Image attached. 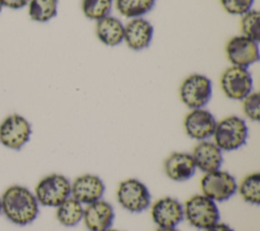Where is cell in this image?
<instances>
[{
	"instance_id": "obj_1",
	"label": "cell",
	"mask_w": 260,
	"mask_h": 231,
	"mask_svg": "<svg viewBox=\"0 0 260 231\" xmlns=\"http://www.w3.org/2000/svg\"><path fill=\"white\" fill-rule=\"evenodd\" d=\"M2 214L14 225L26 226L38 217L40 205L34 191L24 185L12 184L0 197Z\"/></svg>"
},
{
	"instance_id": "obj_2",
	"label": "cell",
	"mask_w": 260,
	"mask_h": 231,
	"mask_svg": "<svg viewBox=\"0 0 260 231\" xmlns=\"http://www.w3.org/2000/svg\"><path fill=\"white\" fill-rule=\"evenodd\" d=\"M248 136L246 121L238 115H229L216 123L212 139L222 152H233L246 144Z\"/></svg>"
},
{
	"instance_id": "obj_3",
	"label": "cell",
	"mask_w": 260,
	"mask_h": 231,
	"mask_svg": "<svg viewBox=\"0 0 260 231\" xmlns=\"http://www.w3.org/2000/svg\"><path fill=\"white\" fill-rule=\"evenodd\" d=\"M183 207L184 219L197 229L206 230L220 220L217 203L202 194L190 197Z\"/></svg>"
},
{
	"instance_id": "obj_4",
	"label": "cell",
	"mask_w": 260,
	"mask_h": 231,
	"mask_svg": "<svg viewBox=\"0 0 260 231\" xmlns=\"http://www.w3.org/2000/svg\"><path fill=\"white\" fill-rule=\"evenodd\" d=\"M34 195L40 206L56 208L71 196V181L60 173H51L41 178Z\"/></svg>"
},
{
	"instance_id": "obj_5",
	"label": "cell",
	"mask_w": 260,
	"mask_h": 231,
	"mask_svg": "<svg viewBox=\"0 0 260 231\" xmlns=\"http://www.w3.org/2000/svg\"><path fill=\"white\" fill-rule=\"evenodd\" d=\"M116 196L119 205L130 213H142L151 205V195L148 187L137 178L122 180L118 185Z\"/></svg>"
},
{
	"instance_id": "obj_6",
	"label": "cell",
	"mask_w": 260,
	"mask_h": 231,
	"mask_svg": "<svg viewBox=\"0 0 260 231\" xmlns=\"http://www.w3.org/2000/svg\"><path fill=\"white\" fill-rule=\"evenodd\" d=\"M179 95L190 109L205 107L212 97V81L200 73L190 74L182 81Z\"/></svg>"
},
{
	"instance_id": "obj_7",
	"label": "cell",
	"mask_w": 260,
	"mask_h": 231,
	"mask_svg": "<svg viewBox=\"0 0 260 231\" xmlns=\"http://www.w3.org/2000/svg\"><path fill=\"white\" fill-rule=\"evenodd\" d=\"M201 194L215 203L229 201L236 195L238 182L235 176L222 169L204 173L200 180Z\"/></svg>"
},
{
	"instance_id": "obj_8",
	"label": "cell",
	"mask_w": 260,
	"mask_h": 231,
	"mask_svg": "<svg viewBox=\"0 0 260 231\" xmlns=\"http://www.w3.org/2000/svg\"><path fill=\"white\" fill-rule=\"evenodd\" d=\"M30 123L19 113L8 114L0 123V143L11 150H20L30 139Z\"/></svg>"
},
{
	"instance_id": "obj_9",
	"label": "cell",
	"mask_w": 260,
	"mask_h": 231,
	"mask_svg": "<svg viewBox=\"0 0 260 231\" xmlns=\"http://www.w3.org/2000/svg\"><path fill=\"white\" fill-rule=\"evenodd\" d=\"M220 88L233 100H243L253 91V77L247 68L230 66L220 75Z\"/></svg>"
},
{
	"instance_id": "obj_10",
	"label": "cell",
	"mask_w": 260,
	"mask_h": 231,
	"mask_svg": "<svg viewBox=\"0 0 260 231\" xmlns=\"http://www.w3.org/2000/svg\"><path fill=\"white\" fill-rule=\"evenodd\" d=\"M225 54L232 66L248 69L259 61V43L242 34L236 35L226 43Z\"/></svg>"
},
{
	"instance_id": "obj_11",
	"label": "cell",
	"mask_w": 260,
	"mask_h": 231,
	"mask_svg": "<svg viewBox=\"0 0 260 231\" xmlns=\"http://www.w3.org/2000/svg\"><path fill=\"white\" fill-rule=\"evenodd\" d=\"M150 215L158 228H173L184 220V207L178 199L164 197L150 205Z\"/></svg>"
},
{
	"instance_id": "obj_12",
	"label": "cell",
	"mask_w": 260,
	"mask_h": 231,
	"mask_svg": "<svg viewBox=\"0 0 260 231\" xmlns=\"http://www.w3.org/2000/svg\"><path fill=\"white\" fill-rule=\"evenodd\" d=\"M216 119L208 109L195 108L191 109L184 119V129L188 137L198 142L212 138Z\"/></svg>"
},
{
	"instance_id": "obj_13",
	"label": "cell",
	"mask_w": 260,
	"mask_h": 231,
	"mask_svg": "<svg viewBox=\"0 0 260 231\" xmlns=\"http://www.w3.org/2000/svg\"><path fill=\"white\" fill-rule=\"evenodd\" d=\"M106 191L104 180L92 173H84L71 181V197L82 205L103 199Z\"/></svg>"
},
{
	"instance_id": "obj_14",
	"label": "cell",
	"mask_w": 260,
	"mask_h": 231,
	"mask_svg": "<svg viewBox=\"0 0 260 231\" xmlns=\"http://www.w3.org/2000/svg\"><path fill=\"white\" fill-rule=\"evenodd\" d=\"M114 220V207L104 199L84 207L82 222L88 231H106L112 228Z\"/></svg>"
},
{
	"instance_id": "obj_15",
	"label": "cell",
	"mask_w": 260,
	"mask_h": 231,
	"mask_svg": "<svg viewBox=\"0 0 260 231\" xmlns=\"http://www.w3.org/2000/svg\"><path fill=\"white\" fill-rule=\"evenodd\" d=\"M153 26L144 17L130 19L124 24V42L132 51H142L149 47L153 37Z\"/></svg>"
},
{
	"instance_id": "obj_16",
	"label": "cell",
	"mask_w": 260,
	"mask_h": 231,
	"mask_svg": "<svg viewBox=\"0 0 260 231\" xmlns=\"http://www.w3.org/2000/svg\"><path fill=\"white\" fill-rule=\"evenodd\" d=\"M196 166L191 153L173 152L164 162L165 174L173 181L184 182L196 173Z\"/></svg>"
},
{
	"instance_id": "obj_17",
	"label": "cell",
	"mask_w": 260,
	"mask_h": 231,
	"mask_svg": "<svg viewBox=\"0 0 260 231\" xmlns=\"http://www.w3.org/2000/svg\"><path fill=\"white\" fill-rule=\"evenodd\" d=\"M191 155L196 168L203 173L220 169L223 162L222 151L210 140L198 142Z\"/></svg>"
},
{
	"instance_id": "obj_18",
	"label": "cell",
	"mask_w": 260,
	"mask_h": 231,
	"mask_svg": "<svg viewBox=\"0 0 260 231\" xmlns=\"http://www.w3.org/2000/svg\"><path fill=\"white\" fill-rule=\"evenodd\" d=\"M95 34L105 46H119L124 42V24L119 18L108 15L96 21Z\"/></svg>"
},
{
	"instance_id": "obj_19",
	"label": "cell",
	"mask_w": 260,
	"mask_h": 231,
	"mask_svg": "<svg viewBox=\"0 0 260 231\" xmlns=\"http://www.w3.org/2000/svg\"><path fill=\"white\" fill-rule=\"evenodd\" d=\"M83 205L71 196L56 207V219L65 227H74L82 221Z\"/></svg>"
},
{
	"instance_id": "obj_20",
	"label": "cell",
	"mask_w": 260,
	"mask_h": 231,
	"mask_svg": "<svg viewBox=\"0 0 260 231\" xmlns=\"http://www.w3.org/2000/svg\"><path fill=\"white\" fill-rule=\"evenodd\" d=\"M59 0H29L27 13L32 21L45 23L53 19L58 13Z\"/></svg>"
},
{
	"instance_id": "obj_21",
	"label": "cell",
	"mask_w": 260,
	"mask_h": 231,
	"mask_svg": "<svg viewBox=\"0 0 260 231\" xmlns=\"http://www.w3.org/2000/svg\"><path fill=\"white\" fill-rule=\"evenodd\" d=\"M156 0H115L118 12L129 19L143 17L155 6Z\"/></svg>"
},
{
	"instance_id": "obj_22",
	"label": "cell",
	"mask_w": 260,
	"mask_h": 231,
	"mask_svg": "<svg viewBox=\"0 0 260 231\" xmlns=\"http://www.w3.org/2000/svg\"><path fill=\"white\" fill-rule=\"evenodd\" d=\"M237 192L246 203L258 206L260 204V173L253 172L246 175L238 183Z\"/></svg>"
},
{
	"instance_id": "obj_23",
	"label": "cell",
	"mask_w": 260,
	"mask_h": 231,
	"mask_svg": "<svg viewBox=\"0 0 260 231\" xmlns=\"http://www.w3.org/2000/svg\"><path fill=\"white\" fill-rule=\"evenodd\" d=\"M114 0H82L81 9L84 16L98 21L110 15Z\"/></svg>"
},
{
	"instance_id": "obj_24",
	"label": "cell",
	"mask_w": 260,
	"mask_h": 231,
	"mask_svg": "<svg viewBox=\"0 0 260 231\" xmlns=\"http://www.w3.org/2000/svg\"><path fill=\"white\" fill-rule=\"evenodd\" d=\"M242 35L247 36L257 43L260 41V13L258 10L251 9L241 17Z\"/></svg>"
},
{
	"instance_id": "obj_25",
	"label": "cell",
	"mask_w": 260,
	"mask_h": 231,
	"mask_svg": "<svg viewBox=\"0 0 260 231\" xmlns=\"http://www.w3.org/2000/svg\"><path fill=\"white\" fill-rule=\"evenodd\" d=\"M242 101L243 112L250 121L258 122L260 119V94L252 91Z\"/></svg>"
},
{
	"instance_id": "obj_26",
	"label": "cell",
	"mask_w": 260,
	"mask_h": 231,
	"mask_svg": "<svg viewBox=\"0 0 260 231\" xmlns=\"http://www.w3.org/2000/svg\"><path fill=\"white\" fill-rule=\"evenodd\" d=\"M222 8L232 15H243L253 7L254 0H219Z\"/></svg>"
},
{
	"instance_id": "obj_27",
	"label": "cell",
	"mask_w": 260,
	"mask_h": 231,
	"mask_svg": "<svg viewBox=\"0 0 260 231\" xmlns=\"http://www.w3.org/2000/svg\"><path fill=\"white\" fill-rule=\"evenodd\" d=\"M29 0H1L3 7H7L9 9H21L27 6Z\"/></svg>"
},
{
	"instance_id": "obj_28",
	"label": "cell",
	"mask_w": 260,
	"mask_h": 231,
	"mask_svg": "<svg viewBox=\"0 0 260 231\" xmlns=\"http://www.w3.org/2000/svg\"><path fill=\"white\" fill-rule=\"evenodd\" d=\"M204 231H234V229L226 223L218 221L217 223H215L214 225H212L211 227H209Z\"/></svg>"
},
{
	"instance_id": "obj_29",
	"label": "cell",
	"mask_w": 260,
	"mask_h": 231,
	"mask_svg": "<svg viewBox=\"0 0 260 231\" xmlns=\"http://www.w3.org/2000/svg\"><path fill=\"white\" fill-rule=\"evenodd\" d=\"M155 231H179L177 229V227H173V228H158Z\"/></svg>"
},
{
	"instance_id": "obj_30",
	"label": "cell",
	"mask_w": 260,
	"mask_h": 231,
	"mask_svg": "<svg viewBox=\"0 0 260 231\" xmlns=\"http://www.w3.org/2000/svg\"><path fill=\"white\" fill-rule=\"evenodd\" d=\"M106 231H122V230H119V229H113V228H110V229H108V230H106Z\"/></svg>"
},
{
	"instance_id": "obj_31",
	"label": "cell",
	"mask_w": 260,
	"mask_h": 231,
	"mask_svg": "<svg viewBox=\"0 0 260 231\" xmlns=\"http://www.w3.org/2000/svg\"><path fill=\"white\" fill-rule=\"evenodd\" d=\"M2 213V205H1V199H0V214Z\"/></svg>"
},
{
	"instance_id": "obj_32",
	"label": "cell",
	"mask_w": 260,
	"mask_h": 231,
	"mask_svg": "<svg viewBox=\"0 0 260 231\" xmlns=\"http://www.w3.org/2000/svg\"><path fill=\"white\" fill-rule=\"evenodd\" d=\"M2 8H3V5H2V2H1V0H0V12H1Z\"/></svg>"
}]
</instances>
